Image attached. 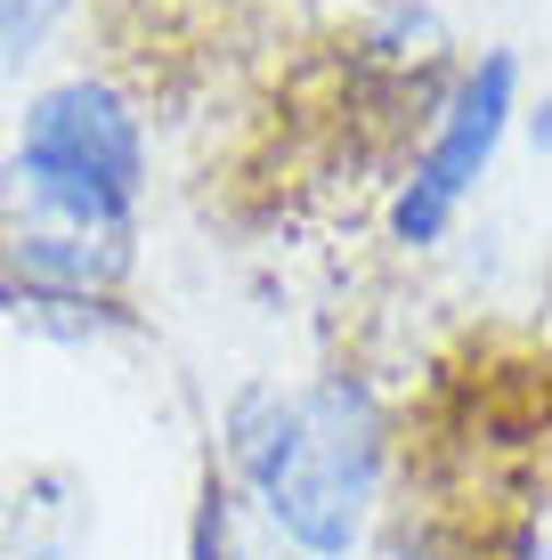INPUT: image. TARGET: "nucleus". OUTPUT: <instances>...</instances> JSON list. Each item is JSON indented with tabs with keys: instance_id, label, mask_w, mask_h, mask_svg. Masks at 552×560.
<instances>
[{
	"instance_id": "7ed1b4c3",
	"label": "nucleus",
	"mask_w": 552,
	"mask_h": 560,
	"mask_svg": "<svg viewBox=\"0 0 552 560\" xmlns=\"http://www.w3.org/2000/svg\"><path fill=\"white\" fill-rule=\"evenodd\" d=\"M512 90H520V73H512V57L496 49V57H480V73L447 98L439 130H431L423 163H414V179H407V196H398V236L407 244H431L455 220V203L471 196V179L488 171V154H496L504 122H512Z\"/></svg>"
},
{
	"instance_id": "f257e3e1",
	"label": "nucleus",
	"mask_w": 552,
	"mask_h": 560,
	"mask_svg": "<svg viewBox=\"0 0 552 560\" xmlns=\"http://www.w3.org/2000/svg\"><path fill=\"white\" fill-rule=\"evenodd\" d=\"M227 455L301 552L341 560L366 536V504L383 479V415L366 390H350V382L269 390V382H252L227 407Z\"/></svg>"
},
{
	"instance_id": "f03ea898",
	"label": "nucleus",
	"mask_w": 552,
	"mask_h": 560,
	"mask_svg": "<svg viewBox=\"0 0 552 560\" xmlns=\"http://www.w3.org/2000/svg\"><path fill=\"white\" fill-rule=\"evenodd\" d=\"M16 179L42 196L66 228H106L139 203V122L98 82H66L33 98L25 139H16Z\"/></svg>"
},
{
	"instance_id": "39448f33",
	"label": "nucleus",
	"mask_w": 552,
	"mask_h": 560,
	"mask_svg": "<svg viewBox=\"0 0 552 560\" xmlns=\"http://www.w3.org/2000/svg\"><path fill=\"white\" fill-rule=\"evenodd\" d=\"M49 9H57V0H0V33H9V42H25Z\"/></svg>"
},
{
	"instance_id": "423d86ee",
	"label": "nucleus",
	"mask_w": 552,
	"mask_h": 560,
	"mask_svg": "<svg viewBox=\"0 0 552 560\" xmlns=\"http://www.w3.org/2000/svg\"><path fill=\"white\" fill-rule=\"evenodd\" d=\"M512 560H552V504L528 520V536H520V552H512Z\"/></svg>"
},
{
	"instance_id": "20e7f679",
	"label": "nucleus",
	"mask_w": 552,
	"mask_h": 560,
	"mask_svg": "<svg viewBox=\"0 0 552 560\" xmlns=\"http://www.w3.org/2000/svg\"><path fill=\"white\" fill-rule=\"evenodd\" d=\"M196 560H260L252 545H244V512L227 504V495H212L196 520Z\"/></svg>"
}]
</instances>
